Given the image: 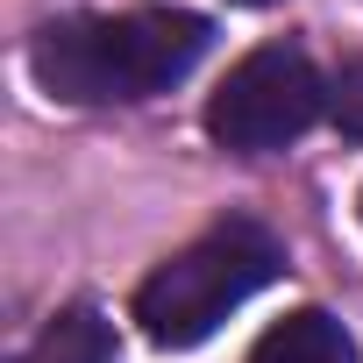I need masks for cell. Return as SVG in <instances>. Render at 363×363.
<instances>
[{
	"instance_id": "1",
	"label": "cell",
	"mask_w": 363,
	"mask_h": 363,
	"mask_svg": "<svg viewBox=\"0 0 363 363\" xmlns=\"http://www.w3.org/2000/svg\"><path fill=\"white\" fill-rule=\"evenodd\" d=\"M214 43L207 15L186 8H135V15H65L29 36V72L50 100L107 107L171 93Z\"/></svg>"
},
{
	"instance_id": "2",
	"label": "cell",
	"mask_w": 363,
	"mask_h": 363,
	"mask_svg": "<svg viewBox=\"0 0 363 363\" xmlns=\"http://www.w3.org/2000/svg\"><path fill=\"white\" fill-rule=\"evenodd\" d=\"M285 271V250L264 221H221L200 242H186L171 264H157L135 292V320L157 349H193L207 342L242 299H257Z\"/></svg>"
},
{
	"instance_id": "3",
	"label": "cell",
	"mask_w": 363,
	"mask_h": 363,
	"mask_svg": "<svg viewBox=\"0 0 363 363\" xmlns=\"http://www.w3.org/2000/svg\"><path fill=\"white\" fill-rule=\"evenodd\" d=\"M328 107V86L313 72L306 50L292 43H264L250 50L207 100V135L221 150H242V157H264V150H285L299 143Z\"/></svg>"
},
{
	"instance_id": "4",
	"label": "cell",
	"mask_w": 363,
	"mask_h": 363,
	"mask_svg": "<svg viewBox=\"0 0 363 363\" xmlns=\"http://www.w3.org/2000/svg\"><path fill=\"white\" fill-rule=\"evenodd\" d=\"M250 363H356V342H349V328L335 313L299 306L278 328H264V342L250 349Z\"/></svg>"
},
{
	"instance_id": "5",
	"label": "cell",
	"mask_w": 363,
	"mask_h": 363,
	"mask_svg": "<svg viewBox=\"0 0 363 363\" xmlns=\"http://www.w3.org/2000/svg\"><path fill=\"white\" fill-rule=\"evenodd\" d=\"M15 363H114V328L93 306H65Z\"/></svg>"
},
{
	"instance_id": "6",
	"label": "cell",
	"mask_w": 363,
	"mask_h": 363,
	"mask_svg": "<svg viewBox=\"0 0 363 363\" xmlns=\"http://www.w3.org/2000/svg\"><path fill=\"white\" fill-rule=\"evenodd\" d=\"M328 114H335V128H342V135H356V143H363V57H349V65H342V79L328 86Z\"/></svg>"
},
{
	"instance_id": "7",
	"label": "cell",
	"mask_w": 363,
	"mask_h": 363,
	"mask_svg": "<svg viewBox=\"0 0 363 363\" xmlns=\"http://www.w3.org/2000/svg\"><path fill=\"white\" fill-rule=\"evenodd\" d=\"M235 8H271V0H235Z\"/></svg>"
},
{
	"instance_id": "8",
	"label": "cell",
	"mask_w": 363,
	"mask_h": 363,
	"mask_svg": "<svg viewBox=\"0 0 363 363\" xmlns=\"http://www.w3.org/2000/svg\"><path fill=\"white\" fill-rule=\"evenodd\" d=\"M356 214H363V200H356Z\"/></svg>"
}]
</instances>
